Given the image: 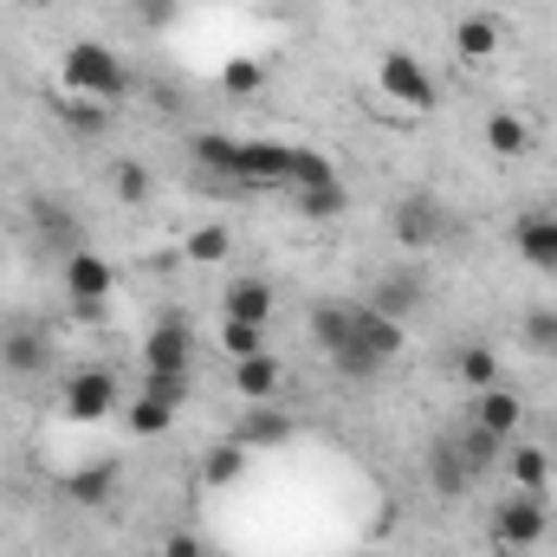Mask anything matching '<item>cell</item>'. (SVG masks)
Here are the masks:
<instances>
[{
    "mask_svg": "<svg viewBox=\"0 0 557 557\" xmlns=\"http://www.w3.org/2000/svg\"><path fill=\"white\" fill-rule=\"evenodd\" d=\"M512 247H519L525 267L557 273V214H519L512 221Z\"/></svg>",
    "mask_w": 557,
    "mask_h": 557,
    "instance_id": "obj_9",
    "label": "cell"
},
{
    "mask_svg": "<svg viewBox=\"0 0 557 557\" xmlns=\"http://www.w3.org/2000/svg\"><path fill=\"white\" fill-rule=\"evenodd\" d=\"M234 441H240V447H285V441H292V416H285L278 403H253V409L240 416V428H234Z\"/></svg>",
    "mask_w": 557,
    "mask_h": 557,
    "instance_id": "obj_16",
    "label": "cell"
},
{
    "mask_svg": "<svg viewBox=\"0 0 557 557\" xmlns=\"http://www.w3.org/2000/svg\"><path fill=\"white\" fill-rule=\"evenodd\" d=\"M111 480H117V467H111V460H91V467H72L65 493H72L78 506H104V499H111Z\"/></svg>",
    "mask_w": 557,
    "mask_h": 557,
    "instance_id": "obj_21",
    "label": "cell"
},
{
    "mask_svg": "<svg viewBox=\"0 0 557 557\" xmlns=\"http://www.w3.org/2000/svg\"><path fill=\"white\" fill-rule=\"evenodd\" d=\"M552 467H557V454H552Z\"/></svg>",
    "mask_w": 557,
    "mask_h": 557,
    "instance_id": "obj_40",
    "label": "cell"
},
{
    "mask_svg": "<svg viewBox=\"0 0 557 557\" xmlns=\"http://www.w3.org/2000/svg\"><path fill=\"white\" fill-rule=\"evenodd\" d=\"M46 357H52L46 331H33V324H13V331H0V363H7V370H20V376H39V370H46Z\"/></svg>",
    "mask_w": 557,
    "mask_h": 557,
    "instance_id": "obj_14",
    "label": "cell"
},
{
    "mask_svg": "<svg viewBox=\"0 0 557 557\" xmlns=\"http://www.w3.org/2000/svg\"><path fill=\"white\" fill-rule=\"evenodd\" d=\"M221 318H247V324H267V318H273V285H267V278H227Z\"/></svg>",
    "mask_w": 557,
    "mask_h": 557,
    "instance_id": "obj_18",
    "label": "cell"
},
{
    "mask_svg": "<svg viewBox=\"0 0 557 557\" xmlns=\"http://www.w3.org/2000/svg\"><path fill=\"white\" fill-rule=\"evenodd\" d=\"M111 188H117V201H131V208H137V201H149V169L124 156V162L111 169Z\"/></svg>",
    "mask_w": 557,
    "mask_h": 557,
    "instance_id": "obj_33",
    "label": "cell"
},
{
    "mask_svg": "<svg viewBox=\"0 0 557 557\" xmlns=\"http://www.w3.org/2000/svg\"><path fill=\"white\" fill-rule=\"evenodd\" d=\"M182 253H188L195 267H227V253H234V234L208 221V227H195V234H188V247H182Z\"/></svg>",
    "mask_w": 557,
    "mask_h": 557,
    "instance_id": "obj_23",
    "label": "cell"
},
{
    "mask_svg": "<svg viewBox=\"0 0 557 557\" xmlns=\"http://www.w3.org/2000/svg\"><path fill=\"white\" fill-rule=\"evenodd\" d=\"M59 72H65V91H72V98H98V104H111V98L131 91L124 59H117L111 46H98V39H72L65 59H59Z\"/></svg>",
    "mask_w": 557,
    "mask_h": 557,
    "instance_id": "obj_2",
    "label": "cell"
},
{
    "mask_svg": "<svg viewBox=\"0 0 557 557\" xmlns=\"http://www.w3.org/2000/svg\"><path fill=\"white\" fill-rule=\"evenodd\" d=\"M117 409V376L111 370H78L65 383V421H104Z\"/></svg>",
    "mask_w": 557,
    "mask_h": 557,
    "instance_id": "obj_8",
    "label": "cell"
},
{
    "mask_svg": "<svg viewBox=\"0 0 557 557\" xmlns=\"http://www.w3.org/2000/svg\"><path fill=\"white\" fill-rule=\"evenodd\" d=\"M298 208H305L311 221H331V214H344V182H331V188H298Z\"/></svg>",
    "mask_w": 557,
    "mask_h": 557,
    "instance_id": "obj_35",
    "label": "cell"
},
{
    "mask_svg": "<svg viewBox=\"0 0 557 557\" xmlns=\"http://www.w3.org/2000/svg\"><path fill=\"white\" fill-rule=\"evenodd\" d=\"M188 357H195V331L182 318H162L149 337H143V370H169V376H188Z\"/></svg>",
    "mask_w": 557,
    "mask_h": 557,
    "instance_id": "obj_7",
    "label": "cell"
},
{
    "mask_svg": "<svg viewBox=\"0 0 557 557\" xmlns=\"http://www.w3.org/2000/svg\"><path fill=\"white\" fill-rule=\"evenodd\" d=\"M525 344L532 350H557V311H532L525 318Z\"/></svg>",
    "mask_w": 557,
    "mask_h": 557,
    "instance_id": "obj_37",
    "label": "cell"
},
{
    "mask_svg": "<svg viewBox=\"0 0 557 557\" xmlns=\"http://www.w3.org/2000/svg\"><path fill=\"white\" fill-rule=\"evenodd\" d=\"M396 350H403V324H396V318H383V311H370V305H357V318H350L344 344L331 350V370H337L344 383H370Z\"/></svg>",
    "mask_w": 557,
    "mask_h": 557,
    "instance_id": "obj_1",
    "label": "cell"
},
{
    "mask_svg": "<svg viewBox=\"0 0 557 557\" xmlns=\"http://www.w3.org/2000/svg\"><path fill=\"white\" fill-rule=\"evenodd\" d=\"M124 428L143 434V441H156V434H169V428H175V409H169V403H156V396H137V403L124 409Z\"/></svg>",
    "mask_w": 557,
    "mask_h": 557,
    "instance_id": "obj_25",
    "label": "cell"
},
{
    "mask_svg": "<svg viewBox=\"0 0 557 557\" xmlns=\"http://www.w3.org/2000/svg\"><path fill=\"white\" fill-rule=\"evenodd\" d=\"M234 182H260V188H292V143H240L234 156Z\"/></svg>",
    "mask_w": 557,
    "mask_h": 557,
    "instance_id": "obj_6",
    "label": "cell"
},
{
    "mask_svg": "<svg viewBox=\"0 0 557 557\" xmlns=\"http://www.w3.org/2000/svg\"><path fill=\"white\" fill-rule=\"evenodd\" d=\"M506 473H512V493H545L552 486V447H539V441H512V454H506Z\"/></svg>",
    "mask_w": 557,
    "mask_h": 557,
    "instance_id": "obj_15",
    "label": "cell"
},
{
    "mask_svg": "<svg viewBox=\"0 0 557 557\" xmlns=\"http://www.w3.org/2000/svg\"><path fill=\"white\" fill-rule=\"evenodd\" d=\"M162 557H201V545H195V539H169V545H162Z\"/></svg>",
    "mask_w": 557,
    "mask_h": 557,
    "instance_id": "obj_39",
    "label": "cell"
},
{
    "mask_svg": "<svg viewBox=\"0 0 557 557\" xmlns=\"http://www.w3.org/2000/svg\"><path fill=\"white\" fill-rule=\"evenodd\" d=\"M221 350L240 363L253 350H267V324H247V318H221Z\"/></svg>",
    "mask_w": 557,
    "mask_h": 557,
    "instance_id": "obj_27",
    "label": "cell"
},
{
    "mask_svg": "<svg viewBox=\"0 0 557 557\" xmlns=\"http://www.w3.org/2000/svg\"><path fill=\"white\" fill-rule=\"evenodd\" d=\"M552 532V512H545V493H506L493 506V539L499 552H539Z\"/></svg>",
    "mask_w": 557,
    "mask_h": 557,
    "instance_id": "obj_3",
    "label": "cell"
},
{
    "mask_svg": "<svg viewBox=\"0 0 557 557\" xmlns=\"http://www.w3.org/2000/svg\"><path fill=\"white\" fill-rule=\"evenodd\" d=\"M143 396H156V403L182 409V396H188V376H169V370H143Z\"/></svg>",
    "mask_w": 557,
    "mask_h": 557,
    "instance_id": "obj_36",
    "label": "cell"
},
{
    "mask_svg": "<svg viewBox=\"0 0 557 557\" xmlns=\"http://www.w3.org/2000/svg\"><path fill=\"white\" fill-rule=\"evenodd\" d=\"M454 441H460V454H467L473 480H480V473H486V467L506 454V441H499V434H486V428H467V434H454Z\"/></svg>",
    "mask_w": 557,
    "mask_h": 557,
    "instance_id": "obj_29",
    "label": "cell"
},
{
    "mask_svg": "<svg viewBox=\"0 0 557 557\" xmlns=\"http://www.w3.org/2000/svg\"><path fill=\"white\" fill-rule=\"evenodd\" d=\"M473 428H486V434L512 441V434L525 428V403H519L506 383H493V389H480V396H473Z\"/></svg>",
    "mask_w": 557,
    "mask_h": 557,
    "instance_id": "obj_11",
    "label": "cell"
},
{
    "mask_svg": "<svg viewBox=\"0 0 557 557\" xmlns=\"http://www.w3.org/2000/svg\"><path fill=\"white\" fill-rule=\"evenodd\" d=\"M396 240H403L409 253H434V247L447 240V208H441L434 195H403V201H396Z\"/></svg>",
    "mask_w": 557,
    "mask_h": 557,
    "instance_id": "obj_5",
    "label": "cell"
},
{
    "mask_svg": "<svg viewBox=\"0 0 557 557\" xmlns=\"http://www.w3.org/2000/svg\"><path fill=\"white\" fill-rule=\"evenodd\" d=\"M240 467H247V447H240V441H221V447H208V460H201L208 486H227V480H240Z\"/></svg>",
    "mask_w": 557,
    "mask_h": 557,
    "instance_id": "obj_30",
    "label": "cell"
},
{
    "mask_svg": "<svg viewBox=\"0 0 557 557\" xmlns=\"http://www.w3.org/2000/svg\"><path fill=\"white\" fill-rule=\"evenodd\" d=\"M454 52H460L467 65L493 59V52H499V20H493V13H460V20H454Z\"/></svg>",
    "mask_w": 557,
    "mask_h": 557,
    "instance_id": "obj_17",
    "label": "cell"
},
{
    "mask_svg": "<svg viewBox=\"0 0 557 557\" xmlns=\"http://www.w3.org/2000/svg\"><path fill=\"white\" fill-rule=\"evenodd\" d=\"M454 370H460V383H467L473 396L499 383V357H493V344H467V350L454 357Z\"/></svg>",
    "mask_w": 557,
    "mask_h": 557,
    "instance_id": "obj_22",
    "label": "cell"
},
{
    "mask_svg": "<svg viewBox=\"0 0 557 557\" xmlns=\"http://www.w3.org/2000/svg\"><path fill=\"white\" fill-rule=\"evenodd\" d=\"M65 124H72L78 137H104V124H111V117H104V104H98V98H72V91H65Z\"/></svg>",
    "mask_w": 557,
    "mask_h": 557,
    "instance_id": "obj_32",
    "label": "cell"
},
{
    "mask_svg": "<svg viewBox=\"0 0 557 557\" xmlns=\"http://www.w3.org/2000/svg\"><path fill=\"white\" fill-rule=\"evenodd\" d=\"M267 85V72L253 65V59H227V72H221V91H234V98H253Z\"/></svg>",
    "mask_w": 557,
    "mask_h": 557,
    "instance_id": "obj_34",
    "label": "cell"
},
{
    "mask_svg": "<svg viewBox=\"0 0 557 557\" xmlns=\"http://www.w3.org/2000/svg\"><path fill=\"white\" fill-rule=\"evenodd\" d=\"M39 221H46V240H52L59 253H78V214H72V208L39 201Z\"/></svg>",
    "mask_w": 557,
    "mask_h": 557,
    "instance_id": "obj_28",
    "label": "cell"
},
{
    "mask_svg": "<svg viewBox=\"0 0 557 557\" xmlns=\"http://www.w3.org/2000/svg\"><path fill=\"white\" fill-rule=\"evenodd\" d=\"M416 305H421V278L416 273H389L383 285H376V298H370V311H383V318H396V324H403Z\"/></svg>",
    "mask_w": 557,
    "mask_h": 557,
    "instance_id": "obj_20",
    "label": "cell"
},
{
    "mask_svg": "<svg viewBox=\"0 0 557 557\" xmlns=\"http://www.w3.org/2000/svg\"><path fill=\"white\" fill-rule=\"evenodd\" d=\"M350 318H357V305H318V311H311V344H318V350L331 357V350L344 344Z\"/></svg>",
    "mask_w": 557,
    "mask_h": 557,
    "instance_id": "obj_24",
    "label": "cell"
},
{
    "mask_svg": "<svg viewBox=\"0 0 557 557\" xmlns=\"http://www.w3.org/2000/svg\"><path fill=\"white\" fill-rule=\"evenodd\" d=\"M486 149L506 156V162L525 156V149H532V124H525L519 111H493V117H486Z\"/></svg>",
    "mask_w": 557,
    "mask_h": 557,
    "instance_id": "obj_19",
    "label": "cell"
},
{
    "mask_svg": "<svg viewBox=\"0 0 557 557\" xmlns=\"http://www.w3.org/2000/svg\"><path fill=\"white\" fill-rule=\"evenodd\" d=\"M278 383H285V363H278L273 350H253V357L234 363V389L247 403H278Z\"/></svg>",
    "mask_w": 557,
    "mask_h": 557,
    "instance_id": "obj_12",
    "label": "cell"
},
{
    "mask_svg": "<svg viewBox=\"0 0 557 557\" xmlns=\"http://www.w3.org/2000/svg\"><path fill=\"white\" fill-rule=\"evenodd\" d=\"M428 480H434V493H441V499L473 493V467H467V454H460V441H454V434H441V441L428 447Z\"/></svg>",
    "mask_w": 557,
    "mask_h": 557,
    "instance_id": "obj_10",
    "label": "cell"
},
{
    "mask_svg": "<svg viewBox=\"0 0 557 557\" xmlns=\"http://www.w3.org/2000/svg\"><path fill=\"white\" fill-rule=\"evenodd\" d=\"M337 182V162L318 156V149H292V188H331Z\"/></svg>",
    "mask_w": 557,
    "mask_h": 557,
    "instance_id": "obj_26",
    "label": "cell"
},
{
    "mask_svg": "<svg viewBox=\"0 0 557 557\" xmlns=\"http://www.w3.org/2000/svg\"><path fill=\"white\" fill-rule=\"evenodd\" d=\"M376 85H383V98L403 104V111H434V104H441V85H434V72L421 65L416 52H383V59H376Z\"/></svg>",
    "mask_w": 557,
    "mask_h": 557,
    "instance_id": "obj_4",
    "label": "cell"
},
{
    "mask_svg": "<svg viewBox=\"0 0 557 557\" xmlns=\"http://www.w3.org/2000/svg\"><path fill=\"white\" fill-rule=\"evenodd\" d=\"M131 7H137L143 26H169L175 20V0H131Z\"/></svg>",
    "mask_w": 557,
    "mask_h": 557,
    "instance_id": "obj_38",
    "label": "cell"
},
{
    "mask_svg": "<svg viewBox=\"0 0 557 557\" xmlns=\"http://www.w3.org/2000/svg\"><path fill=\"white\" fill-rule=\"evenodd\" d=\"M111 285H117V273H111V260H98V253H65V292L72 298H91V305H104L111 298Z\"/></svg>",
    "mask_w": 557,
    "mask_h": 557,
    "instance_id": "obj_13",
    "label": "cell"
},
{
    "mask_svg": "<svg viewBox=\"0 0 557 557\" xmlns=\"http://www.w3.org/2000/svg\"><path fill=\"white\" fill-rule=\"evenodd\" d=\"M234 156H240V143L221 137V131H201V137H195V162L214 169V175H234Z\"/></svg>",
    "mask_w": 557,
    "mask_h": 557,
    "instance_id": "obj_31",
    "label": "cell"
}]
</instances>
